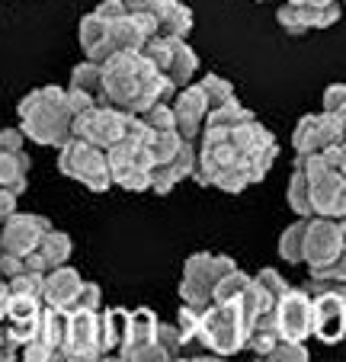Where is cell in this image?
<instances>
[{"label": "cell", "instance_id": "1", "mask_svg": "<svg viewBox=\"0 0 346 362\" xmlns=\"http://www.w3.org/2000/svg\"><path fill=\"white\" fill-rule=\"evenodd\" d=\"M173 93H177L173 81L161 68H154L144 52L122 48L103 64V103H113L125 112L144 116L154 103H170Z\"/></svg>", "mask_w": 346, "mask_h": 362}, {"label": "cell", "instance_id": "2", "mask_svg": "<svg viewBox=\"0 0 346 362\" xmlns=\"http://www.w3.org/2000/svg\"><path fill=\"white\" fill-rule=\"evenodd\" d=\"M20 129L29 141L42 148H62L74 135V112L68 106V90L58 83L33 90L20 100Z\"/></svg>", "mask_w": 346, "mask_h": 362}, {"label": "cell", "instance_id": "3", "mask_svg": "<svg viewBox=\"0 0 346 362\" xmlns=\"http://www.w3.org/2000/svg\"><path fill=\"white\" fill-rule=\"evenodd\" d=\"M247 337L250 327L244 321L241 301H212L202 315V330H199V343L209 349L212 356H234L247 349Z\"/></svg>", "mask_w": 346, "mask_h": 362}, {"label": "cell", "instance_id": "4", "mask_svg": "<svg viewBox=\"0 0 346 362\" xmlns=\"http://www.w3.org/2000/svg\"><path fill=\"white\" fill-rule=\"evenodd\" d=\"M58 170L68 180H77L81 186H87L90 192H106L113 180V167H109L106 148L90 144L83 138L71 135L68 141L58 148Z\"/></svg>", "mask_w": 346, "mask_h": 362}, {"label": "cell", "instance_id": "5", "mask_svg": "<svg viewBox=\"0 0 346 362\" xmlns=\"http://www.w3.org/2000/svg\"><path fill=\"white\" fill-rule=\"evenodd\" d=\"M238 263L224 253H192L183 263V279H180V298L186 305L209 308L215 301V288Z\"/></svg>", "mask_w": 346, "mask_h": 362}, {"label": "cell", "instance_id": "6", "mask_svg": "<svg viewBox=\"0 0 346 362\" xmlns=\"http://www.w3.org/2000/svg\"><path fill=\"white\" fill-rule=\"evenodd\" d=\"M308 292L314 295V337L327 346L346 337V282L311 279Z\"/></svg>", "mask_w": 346, "mask_h": 362}, {"label": "cell", "instance_id": "7", "mask_svg": "<svg viewBox=\"0 0 346 362\" xmlns=\"http://www.w3.org/2000/svg\"><path fill=\"white\" fill-rule=\"evenodd\" d=\"M103 353V315L93 308H68L64 359H100Z\"/></svg>", "mask_w": 346, "mask_h": 362}, {"label": "cell", "instance_id": "8", "mask_svg": "<svg viewBox=\"0 0 346 362\" xmlns=\"http://www.w3.org/2000/svg\"><path fill=\"white\" fill-rule=\"evenodd\" d=\"M125 125H129V112L113 106V103H96L93 110L74 119V135L100 148H113L119 138H125Z\"/></svg>", "mask_w": 346, "mask_h": 362}, {"label": "cell", "instance_id": "9", "mask_svg": "<svg viewBox=\"0 0 346 362\" xmlns=\"http://www.w3.org/2000/svg\"><path fill=\"white\" fill-rule=\"evenodd\" d=\"M276 324L279 337H285V340L305 343L308 337H314V295L305 286H292L276 301Z\"/></svg>", "mask_w": 346, "mask_h": 362}, {"label": "cell", "instance_id": "10", "mask_svg": "<svg viewBox=\"0 0 346 362\" xmlns=\"http://www.w3.org/2000/svg\"><path fill=\"white\" fill-rule=\"evenodd\" d=\"M346 247V231L340 218L330 215H314L308 218V238H305V263L308 269H321L333 263Z\"/></svg>", "mask_w": 346, "mask_h": 362}, {"label": "cell", "instance_id": "11", "mask_svg": "<svg viewBox=\"0 0 346 362\" xmlns=\"http://www.w3.org/2000/svg\"><path fill=\"white\" fill-rule=\"evenodd\" d=\"M64 337H68V311H64V308H54V305H45L42 308L39 334L23 346V359H29V362L64 359Z\"/></svg>", "mask_w": 346, "mask_h": 362}, {"label": "cell", "instance_id": "12", "mask_svg": "<svg viewBox=\"0 0 346 362\" xmlns=\"http://www.w3.org/2000/svg\"><path fill=\"white\" fill-rule=\"evenodd\" d=\"M343 129H340L337 112H308L299 119L292 132V148L295 154H311V151H324V148H337L343 144Z\"/></svg>", "mask_w": 346, "mask_h": 362}, {"label": "cell", "instance_id": "13", "mask_svg": "<svg viewBox=\"0 0 346 362\" xmlns=\"http://www.w3.org/2000/svg\"><path fill=\"white\" fill-rule=\"evenodd\" d=\"M52 231V221L33 212H16L0 225V253H16V257H29L39 250L45 234Z\"/></svg>", "mask_w": 346, "mask_h": 362}, {"label": "cell", "instance_id": "14", "mask_svg": "<svg viewBox=\"0 0 346 362\" xmlns=\"http://www.w3.org/2000/svg\"><path fill=\"white\" fill-rule=\"evenodd\" d=\"M157 315L151 308H135L129 321V337L119 353V359H170L163 346L157 343Z\"/></svg>", "mask_w": 346, "mask_h": 362}, {"label": "cell", "instance_id": "15", "mask_svg": "<svg viewBox=\"0 0 346 362\" xmlns=\"http://www.w3.org/2000/svg\"><path fill=\"white\" fill-rule=\"evenodd\" d=\"M279 26L289 35H301L308 29H327L340 20V4H324V7H314V4H295V0H285L276 13Z\"/></svg>", "mask_w": 346, "mask_h": 362}, {"label": "cell", "instance_id": "16", "mask_svg": "<svg viewBox=\"0 0 346 362\" xmlns=\"http://www.w3.org/2000/svg\"><path fill=\"white\" fill-rule=\"evenodd\" d=\"M173 112H177L180 135L190 138V141H199V135H202V129H205V119H209V112H212V103H209V96H205L202 83H190V87L180 90L177 100H173Z\"/></svg>", "mask_w": 346, "mask_h": 362}, {"label": "cell", "instance_id": "17", "mask_svg": "<svg viewBox=\"0 0 346 362\" xmlns=\"http://www.w3.org/2000/svg\"><path fill=\"white\" fill-rule=\"evenodd\" d=\"M81 288H83L81 273H77V269H71L68 263H64V267H54V269H48V273H45V292H42V301L68 311V308L77 301Z\"/></svg>", "mask_w": 346, "mask_h": 362}, {"label": "cell", "instance_id": "18", "mask_svg": "<svg viewBox=\"0 0 346 362\" xmlns=\"http://www.w3.org/2000/svg\"><path fill=\"white\" fill-rule=\"evenodd\" d=\"M71 250H74V240H71L64 231H54L52 228V231L45 234V240L39 244V250H33L26 257V267L39 269V273H48V269H54V267H64Z\"/></svg>", "mask_w": 346, "mask_h": 362}, {"label": "cell", "instance_id": "19", "mask_svg": "<svg viewBox=\"0 0 346 362\" xmlns=\"http://www.w3.org/2000/svg\"><path fill=\"white\" fill-rule=\"evenodd\" d=\"M157 26H161V35H170V39H186L196 26V16L186 4L180 0H161L157 4Z\"/></svg>", "mask_w": 346, "mask_h": 362}, {"label": "cell", "instance_id": "20", "mask_svg": "<svg viewBox=\"0 0 346 362\" xmlns=\"http://www.w3.org/2000/svg\"><path fill=\"white\" fill-rule=\"evenodd\" d=\"M103 315V353H122L125 346V337H129V321H132V311L125 308H106L100 311Z\"/></svg>", "mask_w": 346, "mask_h": 362}, {"label": "cell", "instance_id": "21", "mask_svg": "<svg viewBox=\"0 0 346 362\" xmlns=\"http://www.w3.org/2000/svg\"><path fill=\"white\" fill-rule=\"evenodd\" d=\"M29 154L23 148L16 151H7V154H0V186H10L13 192H26V173H29Z\"/></svg>", "mask_w": 346, "mask_h": 362}, {"label": "cell", "instance_id": "22", "mask_svg": "<svg viewBox=\"0 0 346 362\" xmlns=\"http://www.w3.org/2000/svg\"><path fill=\"white\" fill-rule=\"evenodd\" d=\"M285 199H289V209H292L299 218H314V199H311V177L305 170H292V180H289V189H285Z\"/></svg>", "mask_w": 346, "mask_h": 362}, {"label": "cell", "instance_id": "23", "mask_svg": "<svg viewBox=\"0 0 346 362\" xmlns=\"http://www.w3.org/2000/svg\"><path fill=\"white\" fill-rule=\"evenodd\" d=\"M276 343H279V324H276V308H272V311H266V315L253 324L250 337H247V349L266 359Z\"/></svg>", "mask_w": 346, "mask_h": 362}, {"label": "cell", "instance_id": "24", "mask_svg": "<svg viewBox=\"0 0 346 362\" xmlns=\"http://www.w3.org/2000/svg\"><path fill=\"white\" fill-rule=\"evenodd\" d=\"M196 71H199V55L186 45V39H183L180 48H177V55H173V62H170V68H167V77L173 81L177 90H183L196 81Z\"/></svg>", "mask_w": 346, "mask_h": 362}, {"label": "cell", "instance_id": "25", "mask_svg": "<svg viewBox=\"0 0 346 362\" xmlns=\"http://www.w3.org/2000/svg\"><path fill=\"white\" fill-rule=\"evenodd\" d=\"M305 238H308V218H299L279 238V257L285 263H305Z\"/></svg>", "mask_w": 346, "mask_h": 362}, {"label": "cell", "instance_id": "26", "mask_svg": "<svg viewBox=\"0 0 346 362\" xmlns=\"http://www.w3.org/2000/svg\"><path fill=\"white\" fill-rule=\"evenodd\" d=\"M77 35H81V48L83 55H90L96 45H103L106 39H113V23H106L100 13H87L81 20V29H77Z\"/></svg>", "mask_w": 346, "mask_h": 362}, {"label": "cell", "instance_id": "27", "mask_svg": "<svg viewBox=\"0 0 346 362\" xmlns=\"http://www.w3.org/2000/svg\"><path fill=\"white\" fill-rule=\"evenodd\" d=\"M68 87L74 90H83V93L96 96V103H103V64L96 62H81L74 71H71V83Z\"/></svg>", "mask_w": 346, "mask_h": 362}, {"label": "cell", "instance_id": "28", "mask_svg": "<svg viewBox=\"0 0 346 362\" xmlns=\"http://www.w3.org/2000/svg\"><path fill=\"white\" fill-rule=\"evenodd\" d=\"M180 42L183 39H170V35H151L148 42H144V58H148L154 68H161L163 74H167V68H170V62H173V55H177V48H180Z\"/></svg>", "mask_w": 346, "mask_h": 362}, {"label": "cell", "instance_id": "29", "mask_svg": "<svg viewBox=\"0 0 346 362\" xmlns=\"http://www.w3.org/2000/svg\"><path fill=\"white\" fill-rule=\"evenodd\" d=\"M186 138L180 135L177 129L173 132H154L148 141V151H151V158H154V164H170L173 160V154H177L180 148H183Z\"/></svg>", "mask_w": 346, "mask_h": 362}, {"label": "cell", "instance_id": "30", "mask_svg": "<svg viewBox=\"0 0 346 362\" xmlns=\"http://www.w3.org/2000/svg\"><path fill=\"white\" fill-rule=\"evenodd\" d=\"M250 282H253V276H247L244 269L234 267L221 282H218V288H215V301H238L241 295L247 292V286H250Z\"/></svg>", "mask_w": 346, "mask_h": 362}, {"label": "cell", "instance_id": "31", "mask_svg": "<svg viewBox=\"0 0 346 362\" xmlns=\"http://www.w3.org/2000/svg\"><path fill=\"white\" fill-rule=\"evenodd\" d=\"M10 282V292L13 295H35V298H42V292H45V273H39V269H23V273H16Z\"/></svg>", "mask_w": 346, "mask_h": 362}, {"label": "cell", "instance_id": "32", "mask_svg": "<svg viewBox=\"0 0 346 362\" xmlns=\"http://www.w3.org/2000/svg\"><path fill=\"white\" fill-rule=\"evenodd\" d=\"M144 122H148L151 132H173V129H177V112H173V103H167V100L154 103V106L144 112Z\"/></svg>", "mask_w": 346, "mask_h": 362}, {"label": "cell", "instance_id": "33", "mask_svg": "<svg viewBox=\"0 0 346 362\" xmlns=\"http://www.w3.org/2000/svg\"><path fill=\"white\" fill-rule=\"evenodd\" d=\"M199 83H202L205 96H209L212 110H218V106H224V103L234 100V87H231V83L224 81V77H218V74H205Z\"/></svg>", "mask_w": 346, "mask_h": 362}, {"label": "cell", "instance_id": "34", "mask_svg": "<svg viewBox=\"0 0 346 362\" xmlns=\"http://www.w3.org/2000/svg\"><path fill=\"white\" fill-rule=\"evenodd\" d=\"M157 343L163 346V353H167L170 359H173V356H180L186 349V340H183L180 324H167V321L157 324Z\"/></svg>", "mask_w": 346, "mask_h": 362}, {"label": "cell", "instance_id": "35", "mask_svg": "<svg viewBox=\"0 0 346 362\" xmlns=\"http://www.w3.org/2000/svg\"><path fill=\"white\" fill-rule=\"evenodd\" d=\"M266 359H285V362H305L311 359V353H308V346L301 340H285V337H279V343L270 349V356Z\"/></svg>", "mask_w": 346, "mask_h": 362}, {"label": "cell", "instance_id": "36", "mask_svg": "<svg viewBox=\"0 0 346 362\" xmlns=\"http://www.w3.org/2000/svg\"><path fill=\"white\" fill-rule=\"evenodd\" d=\"M180 183V173L173 170L170 164H154L151 167V192H157V196H167L173 186Z\"/></svg>", "mask_w": 346, "mask_h": 362}, {"label": "cell", "instance_id": "37", "mask_svg": "<svg viewBox=\"0 0 346 362\" xmlns=\"http://www.w3.org/2000/svg\"><path fill=\"white\" fill-rule=\"evenodd\" d=\"M115 183L122 186V189H129V192H144V189H151V167H132L129 173H122V177L115 180Z\"/></svg>", "mask_w": 346, "mask_h": 362}, {"label": "cell", "instance_id": "38", "mask_svg": "<svg viewBox=\"0 0 346 362\" xmlns=\"http://www.w3.org/2000/svg\"><path fill=\"white\" fill-rule=\"evenodd\" d=\"M311 279H321V282H346V247H343V253H340L333 263H327V267H321V269H311Z\"/></svg>", "mask_w": 346, "mask_h": 362}, {"label": "cell", "instance_id": "39", "mask_svg": "<svg viewBox=\"0 0 346 362\" xmlns=\"http://www.w3.org/2000/svg\"><path fill=\"white\" fill-rule=\"evenodd\" d=\"M257 282H260V286H263L266 292H270L276 301L282 298V295L289 292V288H292V286H289V282L282 279V276H279V269H270V267H266V269H260V273H257Z\"/></svg>", "mask_w": 346, "mask_h": 362}, {"label": "cell", "instance_id": "40", "mask_svg": "<svg viewBox=\"0 0 346 362\" xmlns=\"http://www.w3.org/2000/svg\"><path fill=\"white\" fill-rule=\"evenodd\" d=\"M96 13H100L106 23H113V26H115L122 16H129V4H125V0H103L100 7H96Z\"/></svg>", "mask_w": 346, "mask_h": 362}, {"label": "cell", "instance_id": "41", "mask_svg": "<svg viewBox=\"0 0 346 362\" xmlns=\"http://www.w3.org/2000/svg\"><path fill=\"white\" fill-rule=\"evenodd\" d=\"M68 106H71V112H74V119H77V116H83L87 110H93V106H96V96L83 93V90L68 87Z\"/></svg>", "mask_w": 346, "mask_h": 362}, {"label": "cell", "instance_id": "42", "mask_svg": "<svg viewBox=\"0 0 346 362\" xmlns=\"http://www.w3.org/2000/svg\"><path fill=\"white\" fill-rule=\"evenodd\" d=\"M100 301H103V292L96 282H83L81 295H77V301L71 308H93V311H100Z\"/></svg>", "mask_w": 346, "mask_h": 362}, {"label": "cell", "instance_id": "43", "mask_svg": "<svg viewBox=\"0 0 346 362\" xmlns=\"http://www.w3.org/2000/svg\"><path fill=\"white\" fill-rule=\"evenodd\" d=\"M346 106V83H330L324 90V110L327 112H340Z\"/></svg>", "mask_w": 346, "mask_h": 362}, {"label": "cell", "instance_id": "44", "mask_svg": "<svg viewBox=\"0 0 346 362\" xmlns=\"http://www.w3.org/2000/svg\"><path fill=\"white\" fill-rule=\"evenodd\" d=\"M26 269V257H16V253H0V276L4 279H13L16 273Z\"/></svg>", "mask_w": 346, "mask_h": 362}, {"label": "cell", "instance_id": "45", "mask_svg": "<svg viewBox=\"0 0 346 362\" xmlns=\"http://www.w3.org/2000/svg\"><path fill=\"white\" fill-rule=\"evenodd\" d=\"M16 199H20V192H13L10 186H0V225L16 215Z\"/></svg>", "mask_w": 346, "mask_h": 362}, {"label": "cell", "instance_id": "46", "mask_svg": "<svg viewBox=\"0 0 346 362\" xmlns=\"http://www.w3.org/2000/svg\"><path fill=\"white\" fill-rule=\"evenodd\" d=\"M23 138H26V132L23 129H0V154L23 148Z\"/></svg>", "mask_w": 346, "mask_h": 362}, {"label": "cell", "instance_id": "47", "mask_svg": "<svg viewBox=\"0 0 346 362\" xmlns=\"http://www.w3.org/2000/svg\"><path fill=\"white\" fill-rule=\"evenodd\" d=\"M10 298H13V292H10V282L4 279V276H0V324H4V317H7Z\"/></svg>", "mask_w": 346, "mask_h": 362}, {"label": "cell", "instance_id": "48", "mask_svg": "<svg viewBox=\"0 0 346 362\" xmlns=\"http://www.w3.org/2000/svg\"><path fill=\"white\" fill-rule=\"evenodd\" d=\"M125 4H129V10H157L161 0H125Z\"/></svg>", "mask_w": 346, "mask_h": 362}, {"label": "cell", "instance_id": "49", "mask_svg": "<svg viewBox=\"0 0 346 362\" xmlns=\"http://www.w3.org/2000/svg\"><path fill=\"white\" fill-rule=\"evenodd\" d=\"M295 4H314V7H324V4H333V0H295Z\"/></svg>", "mask_w": 346, "mask_h": 362}, {"label": "cell", "instance_id": "50", "mask_svg": "<svg viewBox=\"0 0 346 362\" xmlns=\"http://www.w3.org/2000/svg\"><path fill=\"white\" fill-rule=\"evenodd\" d=\"M340 170H343V177H346V141H343V154H340Z\"/></svg>", "mask_w": 346, "mask_h": 362}, {"label": "cell", "instance_id": "51", "mask_svg": "<svg viewBox=\"0 0 346 362\" xmlns=\"http://www.w3.org/2000/svg\"><path fill=\"white\" fill-rule=\"evenodd\" d=\"M340 225H343V231H346V218H340Z\"/></svg>", "mask_w": 346, "mask_h": 362}]
</instances>
